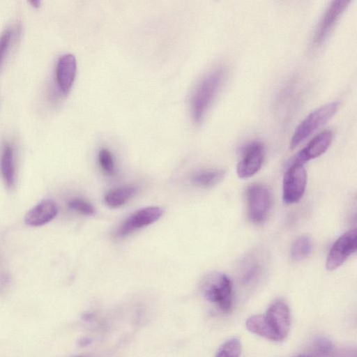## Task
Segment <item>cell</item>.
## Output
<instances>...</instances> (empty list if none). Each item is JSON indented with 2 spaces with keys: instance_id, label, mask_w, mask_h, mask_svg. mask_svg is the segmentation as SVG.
Here are the masks:
<instances>
[{
  "instance_id": "d4e9b609",
  "label": "cell",
  "mask_w": 357,
  "mask_h": 357,
  "mask_svg": "<svg viewBox=\"0 0 357 357\" xmlns=\"http://www.w3.org/2000/svg\"><path fill=\"white\" fill-rule=\"evenodd\" d=\"M29 3L33 8H38L40 7L41 1H29Z\"/></svg>"
},
{
  "instance_id": "52a82bcc",
  "label": "cell",
  "mask_w": 357,
  "mask_h": 357,
  "mask_svg": "<svg viewBox=\"0 0 357 357\" xmlns=\"http://www.w3.org/2000/svg\"><path fill=\"white\" fill-rule=\"evenodd\" d=\"M356 248L357 232L354 229L342 234L334 243L326 258V269L333 271L340 267Z\"/></svg>"
},
{
  "instance_id": "44dd1931",
  "label": "cell",
  "mask_w": 357,
  "mask_h": 357,
  "mask_svg": "<svg viewBox=\"0 0 357 357\" xmlns=\"http://www.w3.org/2000/svg\"><path fill=\"white\" fill-rule=\"evenodd\" d=\"M69 208L84 215H93L96 209L92 204L79 198H73L68 201Z\"/></svg>"
},
{
  "instance_id": "7c38bea8",
  "label": "cell",
  "mask_w": 357,
  "mask_h": 357,
  "mask_svg": "<svg viewBox=\"0 0 357 357\" xmlns=\"http://www.w3.org/2000/svg\"><path fill=\"white\" fill-rule=\"evenodd\" d=\"M332 140L333 133L331 130L322 131L298 153L293 161L303 165L310 160L320 156L328 149Z\"/></svg>"
},
{
  "instance_id": "6da1fadb",
  "label": "cell",
  "mask_w": 357,
  "mask_h": 357,
  "mask_svg": "<svg viewBox=\"0 0 357 357\" xmlns=\"http://www.w3.org/2000/svg\"><path fill=\"white\" fill-rule=\"evenodd\" d=\"M225 76L222 66L215 68L206 75L196 86L190 101L193 121L200 123L220 90Z\"/></svg>"
},
{
  "instance_id": "30bf717a",
  "label": "cell",
  "mask_w": 357,
  "mask_h": 357,
  "mask_svg": "<svg viewBox=\"0 0 357 357\" xmlns=\"http://www.w3.org/2000/svg\"><path fill=\"white\" fill-rule=\"evenodd\" d=\"M264 316L271 328L283 340L290 328V312L287 305L278 301L269 307Z\"/></svg>"
},
{
  "instance_id": "7a4b0ae2",
  "label": "cell",
  "mask_w": 357,
  "mask_h": 357,
  "mask_svg": "<svg viewBox=\"0 0 357 357\" xmlns=\"http://www.w3.org/2000/svg\"><path fill=\"white\" fill-rule=\"evenodd\" d=\"M202 296L223 312L229 311L232 303V284L224 273L212 272L204 277L199 285Z\"/></svg>"
},
{
  "instance_id": "9c48e42d",
  "label": "cell",
  "mask_w": 357,
  "mask_h": 357,
  "mask_svg": "<svg viewBox=\"0 0 357 357\" xmlns=\"http://www.w3.org/2000/svg\"><path fill=\"white\" fill-rule=\"evenodd\" d=\"M263 158L264 146L260 142H255L246 146L237 165L238 176L247 178L255 175L260 169Z\"/></svg>"
},
{
  "instance_id": "4316f807",
  "label": "cell",
  "mask_w": 357,
  "mask_h": 357,
  "mask_svg": "<svg viewBox=\"0 0 357 357\" xmlns=\"http://www.w3.org/2000/svg\"><path fill=\"white\" fill-rule=\"evenodd\" d=\"M75 357H89V356H75Z\"/></svg>"
},
{
  "instance_id": "ba28073f",
  "label": "cell",
  "mask_w": 357,
  "mask_h": 357,
  "mask_svg": "<svg viewBox=\"0 0 357 357\" xmlns=\"http://www.w3.org/2000/svg\"><path fill=\"white\" fill-rule=\"evenodd\" d=\"M163 211L158 206L141 208L127 218L117 229L115 236L123 238L142 227L153 224L162 215Z\"/></svg>"
},
{
  "instance_id": "d6986e66",
  "label": "cell",
  "mask_w": 357,
  "mask_h": 357,
  "mask_svg": "<svg viewBox=\"0 0 357 357\" xmlns=\"http://www.w3.org/2000/svg\"><path fill=\"white\" fill-rule=\"evenodd\" d=\"M241 351L240 341L237 339H231L222 346L216 357H239Z\"/></svg>"
},
{
  "instance_id": "8fae6325",
  "label": "cell",
  "mask_w": 357,
  "mask_h": 357,
  "mask_svg": "<svg viewBox=\"0 0 357 357\" xmlns=\"http://www.w3.org/2000/svg\"><path fill=\"white\" fill-rule=\"evenodd\" d=\"M77 70L75 57L72 54L60 56L56 67V79L60 91L67 94L75 81Z\"/></svg>"
},
{
  "instance_id": "4fadbf2b",
  "label": "cell",
  "mask_w": 357,
  "mask_h": 357,
  "mask_svg": "<svg viewBox=\"0 0 357 357\" xmlns=\"http://www.w3.org/2000/svg\"><path fill=\"white\" fill-rule=\"evenodd\" d=\"M57 213L56 203L50 199H45L26 213L24 222L32 227L42 226L52 220Z\"/></svg>"
},
{
  "instance_id": "8992f818",
  "label": "cell",
  "mask_w": 357,
  "mask_h": 357,
  "mask_svg": "<svg viewBox=\"0 0 357 357\" xmlns=\"http://www.w3.org/2000/svg\"><path fill=\"white\" fill-rule=\"evenodd\" d=\"M350 2L337 0L331 3L316 27L312 37L314 46L319 47L326 41Z\"/></svg>"
},
{
  "instance_id": "603a6c76",
  "label": "cell",
  "mask_w": 357,
  "mask_h": 357,
  "mask_svg": "<svg viewBox=\"0 0 357 357\" xmlns=\"http://www.w3.org/2000/svg\"><path fill=\"white\" fill-rule=\"evenodd\" d=\"M12 31L7 29L0 36V67L12 39Z\"/></svg>"
},
{
  "instance_id": "9a60e30c",
  "label": "cell",
  "mask_w": 357,
  "mask_h": 357,
  "mask_svg": "<svg viewBox=\"0 0 357 357\" xmlns=\"http://www.w3.org/2000/svg\"><path fill=\"white\" fill-rule=\"evenodd\" d=\"M246 328L249 331L272 341H282L271 328L264 315H253L246 321Z\"/></svg>"
},
{
  "instance_id": "e0dca14e",
  "label": "cell",
  "mask_w": 357,
  "mask_h": 357,
  "mask_svg": "<svg viewBox=\"0 0 357 357\" xmlns=\"http://www.w3.org/2000/svg\"><path fill=\"white\" fill-rule=\"evenodd\" d=\"M225 173L222 170L207 169L195 173L191 178L192 183L199 187H212L224 178Z\"/></svg>"
},
{
  "instance_id": "277c9868",
  "label": "cell",
  "mask_w": 357,
  "mask_h": 357,
  "mask_svg": "<svg viewBox=\"0 0 357 357\" xmlns=\"http://www.w3.org/2000/svg\"><path fill=\"white\" fill-rule=\"evenodd\" d=\"M307 184V173L303 165L292 161L282 180V199L286 204L299 202Z\"/></svg>"
},
{
  "instance_id": "5bb4252c",
  "label": "cell",
  "mask_w": 357,
  "mask_h": 357,
  "mask_svg": "<svg viewBox=\"0 0 357 357\" xmlns=\"http://www.w3.org/2000/svg\"><path fill=\"white\" fill-rule=\"evenodd\" d=\"M0 172L5 185L10 188L15 183V167L13 149L5 144L0 155Z\"/></svg>"
},
{
  "instance_id": "ac0fdd59",
  "label": "cell",
  "mask_w": 357,
  "mask_h": 357,
  "mask_svg": "<svg viewBox=\"0 0 357 357\" xmlns=\"http://www.w3.org/2000/svg\"><path fill=\"white\" fill-rule=\"evenodd\" d=\"M312 243L307 236L298 237L292 243L290 250L291 258L300 261L307 257L312 252Z\"/></svg>"
},
{
  "instance_id": "5b68a950",
  "label": "cell",
  "mask_w": 357,
  "mask_h": 357,
  "mask_svg": "<svg viewBox=\"0 0 357 357\" xmlns=\"http://www.w3.org/2000/svg\"><path fill=\"white\" fill-rule=\"evenodd\" d=\"M248 213L251 221L256 224L266 220L271 206L268 190L260 184H253L246 190Z\"/></svg>"
},
{
  "instance_id": "2e32d148",
  "label": "cell",
  "mask_w": 357,
  "mask_h": 357,
  "mask_svg": "<svg viewBox=\"0 0 357 357\" xmlns=\"http://www.w3.org/2000/svg\"><path fill=\"white\" fill-rule=\"evenodd\" d=\"M137 189L132 185H126L109 190L104 197L105 204L111 208H117L130 200Z\"/></svg>"
},
{
  "instance_id": "484cf974",
  "label": "cell",
  "mask_w": 357,
  "mask_h": 357,
  "mask_svg": "<svg viewBox=\"0 0 357 357\" xmlns=\"http://www.w3.org/2000/svg\"><path fill=\"white\" fill-rule=\"evenodd\" d=\"M297 357H312V356H306V355H300V356H297Z\"/></svg>"
},
{
  "instance_id": "ffe728a7",
  "label": "cell",
  "mask_w": 357,
  "mask_h": 357,
  "mask_svg": "<svg viewBox=\"0 0 357 357\" xmlns=\"http://www.w3.org/2000/svg\"><path fill=\"white\" fill-rule=\"evenodd\" d=\"M312 348L317 357H328L333 352V345L328 340L319 337L314 342Z\"/></svg>"
},
{
  "instance_id": "7402d4cb",
  "label": "cell",
  "mask_w": 357,
  "mask_h": 357,
  "mask_svg": "<svg viewBox=\"0 0 357 357\" xmlns=\"http://www.w3.org/2000/svg\"><path fill=\"white\" fill-rule=\"evenodd\" d=\"M98 162L102 169L107 174H113L114 172V163L113 156L110 151L106 149H102L98 153Z\"/></svg>"
},
{
  "instance_id": "3957f363",
  "label": "cell",
  "mask_w": 357,
  "mask_h": 357,
  "mask_svg": "<svg viewBox=\"0 0 357 357\" xmlns=\"http://www.w3.org/2000/svg\"><path fill=\"white\" fill-rule=\"evenodd\" d=\"M340 105V102L333 101L310 113L296 128L290 143L291 149H295L317 129L325 124L337 112Z\"/></svg>"
},
{
  "instance_id": "cb8c5ba5",
  "label": "cell",
  "mask_w": 357,
  "mask_h": 357,
  "mask_svg": "<svg viewBox=\"0 0 357 357\" xmlns=\"http://www.w3.org/2000/svg\"><path fill=\"white\" fill-rule=\"evenodd\" d=\"M261 267L257 263H251L248 267L243 278L245 284H249L254 281L259 275Z\"/></svg>"
}]
</instances>
